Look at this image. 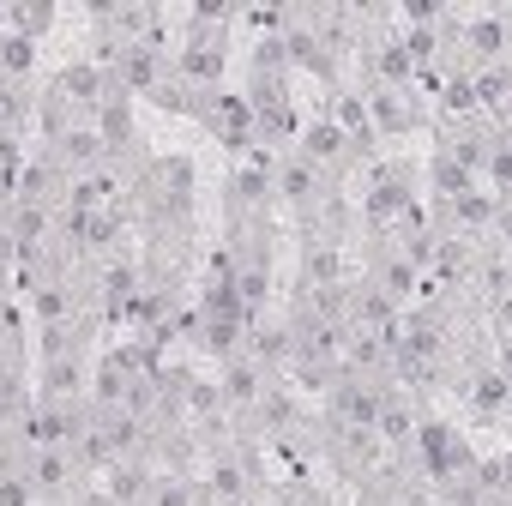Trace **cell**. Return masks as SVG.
<instances>
[{
    "instance_id": "cell-1",
    "label": "cell",
    "mask_w": 512,
    "mask_h": 506,
    "mask_svg": "<svg viewBox=\"0 0 512 506\" xmlns=\"http://www.w3.org/2000/svg\"><path fill=\"white\" fill-rule=\"evenodd\" d=\"M272 151L266 145H253L229 175H223V211H229V223H247V217H272V205H278V193H272Z\"/></svg>"
},
{
    "instance_id": "cell-2",
    "label": "cell",
    "mask_w": 512,
    "mask_h": 506,
    "mask_svg": "<svg viewBox=\"0 0 512 506\" xmlns=\"http://www.w3.org/2000/svg\"><path fill=\"white\" fill-rule=\"evenodd\" d=\"M199 127H211V139L223 145V151H235V157H247L253 145H260V127H253V109H247V97L241 91H205L199 97V115H193Z\"/></svg>"
},
{
    "instance_id": "cell-3",
    "label": "cell",
    "mask_w": 512,
    "mask_h": 506,
    "mask_svg": "<svg viewBox=\"0 0 512 506\" xmlns=\"http://www.w3.org/2000/svg\"><path fill=\"white\" fill-rule=\"evenodd\" d=\"M362 103H368V121H374V133H380V139L422 133V127L434 121V109H428L410 85H368V91H362Z\"/></svg>"
},
{
    "instance_id": "cell-4",
    "label": "cell",
    "mask_w": 512,
    "mask_h": 506,
    "mask_svg": "<svg viewBox=\"0 0 512 506\" xmlns=\"http://www.w3.org/2000/svg\"><path fill=\"white\" fill-rule=\"evenodd\" d=\"M49 91H55L79 121H91V115L103 109V97H115L121 85H115L103 67H91V61H67V67H55V73H49Z\"/></svg>"
},
{
    "instance_id": "cell-5",
    "label": "cell",
    "mask_w": 512,
    "mask_h": 506,
    "mask_svg": "<svg viewBox=\"0 0 512 506\" xmlns=\"http://www.w3.org/2000/svg\"><path fill=\"white\" fill-rule=\"evenodd\" d=\"M386 386H392V380H356V374H338V380L326 386V422H344V428H374Z\"/></svg>"
},
{
    "instance_id": "cell-6",
    "label": "cell",
    "mask_w": 512,
    "mask_h": 506,
    "mask_svg": "<svg viewBox=\"0 0 512 506\" xmlns=\"http://www.w3.org/2000/svg\"><path fill=\"white\" fill-rule=\"evenodd\" d=\"M37 404H91V356H55L37 362Z\"/></svg>"
},
{
    "instance_id": "cell-7",
    "label": "cell",
    "mask_w": 512,
    "mask_h": 506,
    "mask_svg": "<svg viewBox=\"0 0 512 506\" xmlns=\"http://www.w3.org/2000/svg\"><path fill=\"white\" fill-rule=\"evenodd\" d=\"M91 127H97V139H103V151H109V169L127 163V157H139V109H133L127 91L103 97V109L91 115Z\"/></svg>"
},
{
    "instance_id": "cell-8",
    "label": "cell",
    "mask_w": 512,
    "mask_h": 506,
    "mask_svg": "<svg viewBox=\"0 0 512 506\" xmlns=\"http://www.w3.org/2000/svg\"><path fill=\"white\" fill-rule=\"evenodd\" d=\"M326 187H332V181H326L314 163H302L296 151H284V157L272 163V193H278L296 217H308V211L320 205V193H326Z\"/></svg>"
},
{
    "instance_id": "cell-9",
    "label": "cell",
    "mask_w": 512,
    "mask_h": 506,
    "mask_svg": "<svg viewBox=\"0 0 512 506\" xmlns=\"http://www.w3.org/2000/svg\"><path fill=\"white\" fill-rule=\"evenodd\" d=\"M458 55L470 67H506V13H470L458 25Z\"/></svg>"
},
{
    "instance_id": "cell-10",
    "label": "cell",
    "mask_w": 512,
    "mask_h": 506,
    "mask_svg": "<svg viewBox=\"0 0 512 506\" xmlns=\"http://www.w3.org/2000/svg\"><path fill=\"white\" fill-rule=\"evenodd\" d=\"M464 410L476 422H506V362H476L464 374Z\"/></svg>"
},
{
    "instance_id": "cell-11",
    "label": "cell",
    "mask_w": 512,
    "mask_h": 506,
    "mask_svg": "<svg viewBox=\"0 0 512 506\" xmlns=\"http://www.w3.org/2000/svg\"><path fill=\"white\" fill-rule=\"evenodd\" d=\"M25 476H31L37 500H67V494H73V482H79L73 452H61V446H37V452H31V464H25Z\"/></svg>"
},
{
    "instance_id": "cell-12",
    "label": "cell",
    "mask_w": 512,
    "mask_h": 506,
    "mask_svg": "<svg viewBox=\"0 0 512 506\" xmlns=\"http://www.w3.org/2000/svg\"><path fill=\"white\" fill-rule=\"evenodd\" d=\"M133 368L121 362V350H103L97 362H91V410H121L127 404V392H133Z\"/></svg>"
},
{
    "instance_id": "cell-13",
    "label": "cell",
    "mask_w": 512,
    "mask_h": 506,
    "mask_svg": "<svg viewBox=\"0 0 512 506\" xmlns=\"http://www.w3.org/2000/svg\"><path fill=\"white\" fill-rule=\"evenodd\" d=\"M97 488H103L115 506H145V488H151V464H133V458H121V464H109V470L97 476Z\"/></svg>"
},
{
    "instance_id": "cell-14",
    "label": "cell",
    "mask_w": 512,
    "mask_h": 506,
    "mask_svg": "<svg viewBox=\"0 0 512 506\" xmlns=\"http://www.w3.org/2000/svg\"><path fill=\"white\" fill-rule=\"evenodd\" d=\"M55 25H61V7H49V0H13L7 7V31L25 43H43Z\"/></svg>"
},
{
    "instance_id": "cell-15",
    "label": "cell",
    "mask_w": 512,
    "mask_h": 506,
    "mask_svg": "<svg viewBox=\"0 0 512 506\" xmlns=\"http://www.w3.org/2000/svg\"><path fill=\"white\" fill-rule=\"evenodd\" d=\"M0 79H19V85H37V43L25 37H0Z\"/></svg>"
},
{
    "instance_id": "cell-16",
    "label": "cell",
    "mask_w": 512,
    "mask_h": 506,
    "mask_svg": "<svg viewBox=\"0 0 512 506\" xmlns=\"http://www.w3.org/2000/svg\"><path fill=\"white\" fill-rule=\"evenodd\" d=\"M470 187H482L470 169H458V163H446V157H428V193H434V205H446V199H458V193H470Z\"/></svg>"
},
{
    "instance_id": "cell-17",
    "label": "cell",
    "mask_w": 512,
    "mask_h": 506,
    "mask_svg": "<svg viewBox=\"0 0 512 506\" xmlns=\"http://www.w3.org/2000/svg\"><path fill=\"white\" fill-rule=\"evenodd\" d=\"M278 506H332L320 488H308V482H284L278 488Z\"/></svg>"
},
{
    "instance_id": "cell-18",
    "label": "cell",
    "mask_w": 512,
    "mask_h": 506,
    "mask_svg": "<svg viewBox=\"0 0 512 506\" xmlns=\"http://www.w3.org/2000/svg\"><path fill=\"white\" fill-rule=\"evenodd\" d=\"M0 302H7V272H0Z\"/></svg>"
},
{
    "instance_id": "cell-19",
    "label": "cell",
    "mask_w": 512,
    "mask_h": 506,
    "mask_svg": "<svg viewBox=\"0 0 512 506\" xmlns=\"http://www.w3.org/2000/svg\"><path fill=\"white\" fill-rule=\"evenodd\" d=\"M0 452H7V428H0Z\"/></svg>"
}]
</instances>
